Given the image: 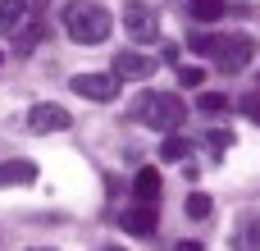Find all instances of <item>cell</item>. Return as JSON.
I'll return each instance as SVG.
<instances>
[{"label": "cell", "instance_id": "6da1fadb", "mask_svg": "<svg viewBox=\"0 0 260 251\" xmlns=\"http://www.w3.org/2000/svg\"><path fill=\"white\" fill-rule=\"evenodd\" d=\"M192 50L210 55L219 73H242L256 55V37L251 32H206V37H192Z\"/></svg>", "mask_w": 260, "mask_h": 251}, {"label": "cell", "instance_id": "7a4b0ae2", "mask_svg": "<svg viewBox=\"0 0 260 251\" xmlns=\"http://www.w3.org/2000/svg\"><path fill=\"white\" fill-rule=\"evenodd\" d=\"M41 32H46V0H0V37L27 50L41 41Z\"/></svg>", "mask_w": 260, "mask_h": 251}, {"label": "cell", "instance_id": "3957f363", "mask_svg": "<svg viewBox=\"0 0 260 251\" xmlns=\"http://www.w3.org/2000/svg\"><path fill=\"white\" fill-rule=\"evenodd\" d=\"M64 32H69V41H78V46H101V41L114 32V14H110L105 5H96V0H73V5L64 9Z\"/></svg>", "mask_w": 260, "mask_h": 251}, {"label": "cell", "instance_id": "277c9868", "mask_svg": "<svg viewBox=\"0 0 260 251\" xmlns=\"http://www.w3.org/2000/svg\"><path fill=\"white\" fill-rule=\"evenodd\" d=\"M137 119L146 128H160V133H178L183 119H187V105L174 96V91H151L137 101Z\"/></svg>", "mask_w": 260, "mask_h": 251}, {"label": "cell", "instance_id": "5b68a950", "mask_svg": "<svg viewBox=\"0 0 260 251\" xmlns=\"http://www.w3.org/2000/svg\"><path fill=\"white\" fill-rule=\"evenodd\" d=\"M123 27H128L133 41H155V37H160V18H155V9L142 5V0H133V5L123 9Z\"/></svg>", "mask_w": 260, "mask_h": 251}, {"label": "cell", "instance_id": "8992f818", "mask_svg": "<svg viewBox=\"0 0 260 251\" xmlns=\"http://www.w3.org/2000/svg\"><path fill=\"white\" fill-rule=\"evenodd\" d=\"M110 69H114V78H119V82H142V78H151V73H155V55H142V50H119Z\"/></svg>", "mask_w": 260, "mask_h": 251}, {"label": "cell", "instance_id": "52a82bcc", "mask_svg": "<svg viewBox=\"0 0 260 251\" xmlns=\"http://www.w3.org/2000/svg\"><path fill=\"white\" fill-rule=\"evenodd\" d=\"M69 123H73V119H69V110H64V105H55V101H41V105H32V110H27V128H32V133H41V137H46V133H64Z\"/></svg>", "mask_w": 260, "mask_h": 251}, {"label": "cell", "instance_id": "ba28073f", "mask_svg": "<svg viewBox=\"0 0 260 251\" xmlns=\"http://www.w3.org/2000/svg\"><path fill=\"white\" fill-rule=\"evenodd\" d=\"M69 87H73L78 96H87V101H114V96H119V78H114V73H78Z\"/></svg>", "mask_w": 260, "mask_h": 251}, {"label": "cell", "instance_id": "9c48e42d", "mask_svg": "<svg viewBox=\"0 0 260 251\" xmlns=\"http://www.w3.org/2000/svg\"><path fill=\"white\" fill-rule=\"evenodd\" d=\"M119 224H123L128 233H137V238H151V233H155V206H151V201H137V206H128V210L119 215Z\"/></svg>", "mask_w": 260, "mask_h": 251}, {"label": "cell", "instance_id": "30bf717a", "mask_svg": "<svg viewBox=\"0 0 260 251\" xmlns=\"http://www.w3.org/2000/svg\"><path fill=\"white\" fill-rule=\"evenodd\" d=\"M37 183V165L32 160H5L0 165V187H32Z\"/></svg>", "mask_w": 260, "mask_h": 251}, {"label": "cell", "instance_id": "8fae6325", "mask_svg": "<svg viewBox=\"0 0 260 251\" xmlns=\"http://www.w3.org/2000/svg\"><path fill=\"white\" fill-rule=\"evenodd\" d=\"M229 247L233 251H260V215H242V219H238Z\"/></svg>", "mask_w": 260, "mask_h": 251}, {"label": "cell", "instance_id": "7c38bea8", "mask_svg": "<svg viewBox=\"0 0 260 251\" xmlns=\"http://www.w3.org/2000/svg\"><path fill=\"white\" fill-rule=\"evenodd\" d=\"M133 192H137V201H151V206H155V197H160V169H155V165L137 169V178H133Z\"/></svg>", "mask_w": 260, "mask_h": 251}, {"label": "cell", "instance_id": "4fadbf2b", "mask_svg": "<svg viewBox=\"0 0 260 251\" xmlns=\"http://www.w3.org/2000/svg\"><path fill=\"white\" fill-rule=\"evenodd\" d=\"M187 14H192L197 23H219V18L229 14V5H224V0H187Z\"/></svg>", "mask_w": 260, "mask_h": 251}, {"label": "cell", "instance_id": "5bb4252c", "mask_svg": "<svg viewBox=\"0 0 260 251\" xmlns=\"http://www.w3.org/2000/svg\"><path fill=\"white\" fill-rule=\"evenodd\" d=\"M160 160H192V142L183 133H165L160 142Z\"/></svg>", "mask_w": 260, "mask_h": 251}, {"label": "cell", "instance_id": "9a60e30c", "mask_svg": "<svg viewBox=\"0 0 260 251\" xmlns=\"http://www.w3.org/2000/svg\"><path fill=\"white\" fill-rule=\"evenodd\" d=\"M183 210H187V219H206V215L215 210V201H210L206 192H187V201H183Z\"/></svg>", "mask_w": 260, "mask_h": 251}, {"label": "cell", "instance_id": "2e32d148", "mask_svg": "<svg viewBox=\"0 0 260 251\" xmlns=\"http://www.w3.org/2000/svg\"><path fill=\"white\" fill-rule=\"evenodd\" d=\"M197 105H201L206 114H219V110H229V96H224V91H201Z\"/></svg>", "mask_w": 260, "mask_h": 251}, {"label": "cell", "instance_id": "e0dca14e", "mask_svg": "<svg viewBox=\"0 0 260 251\" xmlns=\"http://www.w3.org/2000/svg\"><path fill=\"white\" fill-rule=\"evenodd\" d=\"M178 82H183V87H201V82H206V69H201V64H183V69H178Z\"/></svg>", "mask_w": 260, "mask_h": 251}, {"label": "cell", "instance_id": "ac0fdd59", "mask_svg": "<svg viewBox=\"0 0 260 251\" xmlns=\"http://www.w3.org/2000/svg\"><path fill=\"white\" fill-rule=\"evenodd\" d=\"M242 114H247L251 123H260V91H247V96H242Z\"/></svg>", "mask_w": 260, "mask_h": 251}, {"label": "cell", "instance_id": "d6986e66", "mask_svg": "<svg viewBox=\"0 0 260 251\" xmlns=\"http://www.w3.org/2000/svg\"><path fill=\"white\" fill-rule=\"evenodd\" d=\"M229 142H233V137H229V133H210V151H215V155H219V151H224V146H229Z\"/></svg>", "mask_w": 260, "mask_h": 251}, {"label": "cell", "instance_id": "ffe728a7", "mask_svg": "<svg viewBox=\"0 0 260 251\" xmlns=\"http://www.w3.org/2000/svg\"><path fill=\"white\" fill-rule=\"evenodd\" d=\"M174 251H206V247H201V242H178Z\"/></svg>", "mask_w": 260, "mask_h": 251}, {"label": "cell", "instance_id": "44dd1931", "mask_svg": "<svg viewBox=\"0 0 260 251\" xmlns=\"http://www.w3.org/2000/svg\"><path fill=\"white\" fill-rule=\"evenodd\" d=\"M27 251H55V247H27Z\"/></svg>", "mask_w": 260, "mask_h": 251}, {"label": "cell", "instance_id": "7402d4cb", "mask_svg": "<svg viewBox=\"0 0 260 251\" xmlns=\"http://www.w3.org/2000/svg\"><path fill=\"white\" fill-rule=\"evenodd\" d=\"M105 251H123V247H105Z\"/></svg>", "mask_w": 260, "mask_h": 251}, {"label": "cell", "instance_id": "603a6c76", "mask_svg": "<svg viewBox=\"0 0 260 251\" xmlns=\"http://www.w3.org/2000/svg\"><path fill=\"white\" fill-rule=\"evenodd\" d=\"M0 64H5V55H0Z\"/></svg>", "mask_w": 260, "mask_h": 251}]
</instances>
